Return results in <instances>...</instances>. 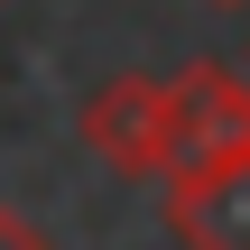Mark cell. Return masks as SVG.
<instances>
[{
  "label": "cell",
  "instance_id": "obj_1",
  "mask_svg": "<svg viewBox=\"0 0 250 250\" xmlns=\"http://www.w3.org/2000/svg\"><path fill=\"white\" fill-rule=\"evenodd\" d=\"M232 158H250V74L232 65L167 74V176H204Z\"/></svg>",
  "mask_w": 250,
  "mask_h": 250
},
{
  "label": "cell",
  "instance_id": "obj_2",
  "mask_svg": "<svg viewBox=\"0 0 250 250\" xmlns=\"http://www.w3.org/2000/svg\"><path fill=\"white\" fill-rule=\"evenodd\" d=\"M83 148L111 167V176H167V83L158 74H111L83 93L74 111Z\"/></svg>",
  "mask_w": 250,
  "mask_h": 250
},
{
  "label": "cell",
  "instance_id": "obj_3",
  "mask_svg": "<svg viewBox=\"0 0 250 250\" xmlns=\"http://www.w3.org/2000/svg\"><path fill=\"white\" fill-rule=\"evenodd\" d=\"M167 232L186 250H250V158L167 176Z\"/></svg>",
  "mask_w": 250,
  "mask_h": 250
},
{
  "label": "cell",
  "instance_id": "obj_4",
  "mask_svg": "<svg viewBox=\"0 0 250 250\" xmlns=\"http://www.w3.org/2000/svg\"><path fill=\"white\" fill-rule=\"evenodd\" d=\"M0 250H56L37 223H19V213H0Z\"/></svg>",
  "mask_w": 250,
  "mask_h": 250
},
{
  "label": "cell",
  "instance_id": "obj_5",
  "mask_svg": "<svg viewBox=\"0 0 250 250\" xmlns=\"http://www.w3.org/2000/svg\"><path fill=\"white\" fill-rule=\"evenodd\" d=\"M204 9H250V0H204Z\"/></svg>",
  "mask_w": 250,
  "mask_h": 250
},
{
  "label": "cell",
  "instance_id": "obj_6",
  "mask_svg": "<svg viewBox=\"0 0 250 250\" xmlns=\"http://www.w3.org/2000/svg\"><path fill=\"white\" fill-rule=\"evenodd\" d=\"M241 74H250V37H241Z\"/></svg>",
  "mask_w": 250,
  "mask_h": 250
}]
</instances>
